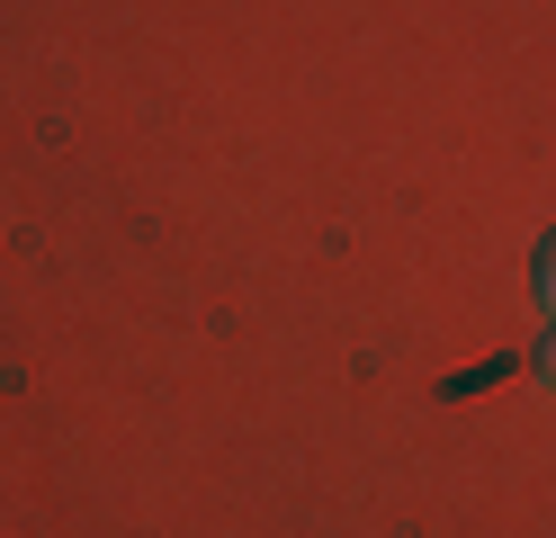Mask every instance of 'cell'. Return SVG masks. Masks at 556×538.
<instances>
[{
    "mask_svg": "<svg viewBox=\"0 0 556 538\" xmlns=\"http://www.w3.org/2000/svg\"><path fill=\"white\" fill-rule=\"evenodd\" d=\"M539 305H547V314H556V234H547V242H539Z\"/></svg>",
    "mask_w": 556,
    "mask_h": 538,
    "instance_id": "6da1fadb",
    "label": "cell"
},
{
    "mask_svg": "<svg viewBox=\"0 0 556 538\" xmlns=\"http://www.w3.org/2000/svg\"><path fill=\"white\" fill-rule=\"evenodd\" d=\"M539 377H547V386H556V333H547V341H539Z\"/></svg>",
    "mask_w": 556,
    "mask_h": 538,
    "instance_id": "7a4b0ae2",
    "label": "cell"
}]
</instances>
